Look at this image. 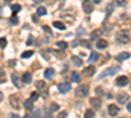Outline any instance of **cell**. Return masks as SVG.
Instances as JSON below:
<instances>
[{"label": "cell", "mask_w": 131, "mask_h": 118, "mask_svg": "<svg viewBox=\"0 0 131 118\" xmlns=\"http://www.w3.org/2000/svg\"><path fill=\"white\" fill-rule=\"evenodd\" d=\"M98 34H101V30H96V31H93V34H92V38H96Z\"/></svg>", "instance_id": "obj_35"}, {"label": "cell", "mask_w": 131, "mask_h": 118, "mask_svg": "<svg viewBox=\"0 0 131 118\" xmlns=\"http://www.w3.org/2000/svg\"><path fill=\"white\" fill-rule=\"evenodd\" d=\"M8 63H9V66H12V67L17 64V62H16V60H14V59H11V60H8Z\"/></svg>", "instance_id": "obj_36"}, {"label": "cell", "mask_w": 131, "mask_h": 118, "mask_svg": "<svg viewBox=\"0 0 131 118\" xmlns=\"http://www.w3.org/2000/svg\"><path fill=\"white\" fill-rule=\"evenodd\" d=\"M58 89H59L60 93H67V92L71 91V85L67 84V83H62V84L58 85Z\"/></svg>", "instance_id": "obj_9"}, {"label": "cell", "mask_w": 131, "mask_h": 118, "mask_svg": "<svg viewBox=\"0 0 131 118\" xmlns=\"http://www.w3.org/2000/svg\"><path fill=\"white\" fill-rule=\"evenodd\" d=\"M9 22L12 24V25H17V24H18V19H17V17H16V16H14V14H13V16H12V17L9 19Z\"/></svg>", "instance_id": "obj_27"}, {"label": "cell", "mask_w": 131, "mask_h": 118, "mask_svg": "<svg viewBox=\"0 0 131 118\" xmlns=\"http://www.w3.org/2000/svg\"><path fill=\"white\" fill-rule=\"evenodd\" d=\"M5 46H7V39H5L4 37H2V38H0V47H2V49H4Z\"/></svg>", "instance_id": "obj_29"}, {"label": "cell", "mask_w": 131, "mask_h": 118, "mask_svg": "<svg viewBox=\"0 0 131 118\" xmlns=\"http://www.w3.org/2000/svg\"><path fill=\"white\" fill-rule=\"evenodd\" d=\"M43 30H45V31H47V33H51V30H50V28H49V26H43Z\"/></svg>", "instance_id": "obj_37"}, {"label": "cell", "mask_w": 131, "mask_h": 118, "mask_svg": "<svg viewBox=\"0 0 131 118\" xmlns=\"http://www.w3.org/2000/svg\"><path fill=\"white\" fill-rule=\"evenodd\" d=\"M118 71H119V67H109V68H106L101 75H100V79H104V77H106V76L114 75V74H117Z\"/></svg>", "instance_id": "obj_4"}, {"label": "cell", "mask_w": 131, "mask_h": 118, "mask_svg": "<svg viewBox=\"0 0 131 118\" xmlns=\"http://www.w3.org/2000/svg\"><path fill=\"white\" fill-rule=\"evenodd\" d=\"M96 46H97V49H100V50H101V49H106V47H107V41H105V39H98Z\"/></svg>", "instance_id": "obj_13"}, {"label": "cell", "mask_w": 131, "mask_h": 118, "mask_svg": "<svg viewBox=\"0 0 131 118\" xmlns=\"http://www.w3.org/2000/svg\"><path fill=\"white\" fill-rule=\"evenodd\" d=\"M85 117L87 118H92V117H95V112L92 109H88L87 112H85Z\"/></svg>", "instance_id": "obj_28"}, {"label": "cell", "mask_w": 131, "mask_h": 118, "mask_svg": "<svg viewBox=\"0 0 131 118\" xmlns=\"http://www.w3.org/2000/svg\"><path fill=\"white\" fill-rule=\"evenodd\" d=\"M117 41L121 42L122 45L128 43L130 42V34L127 33V31H125V30L119 31V33H117Z\"/></svg>", "instance_id": "obj_1"}, {"label": "cell", "mask_w": 131, "mask_h": 118, "mask_svg": "<svg viewBox=\"0 0 131 118\" xmlns=\"http://www.w3.org/2000/svg\"><path fill=\"white\" fill-rule=\"evenodd\" d=\"M35 87H37L38 91H45V89H46V83H45L43 80H38V81L35 83Z\"/></svg>", "instance_id": "obj_17"}, {"label": "cell", "mask_w": 131, "mask_h": 118, "mask_svg": "<svg viewBox=\"0 0 131 118\" xmlns=\"http://www.w3.org/2000/svg\"><path fill=\"white\" fill-rule=\"evenodd\" d=\"M127 110L131 113V102H128V105H127Z\"/></svg>", "instance_id": "obj_39"}, {"label": "cell", "mask_w": 131, "mask_h": 118, "mask_svg": "<svg viewBox=\"0 0 131 118\" xmlns=\"http://www.w3.org/2000/svg\"><path fill=\"white\" fill-rule=\"evenodd\" d=\"M21 80H22V83H25V84H29L30 81H32V75H30L29 72H25L24 75H22Z\"/></svg>", "instance_id": "obj_15"}, {"label": "cell", "mask_w": 131, "mask_h": 118, "mask_svg": "<svg viewBox=\"0 0 131 118\" xmlns=\"http://www.w3.org/2000/svg\"><path fill=\"white\" fill-rule=\"evenodd\" d=\"M9 117H12V118H16V117H18V115H17V114H11Z\"/></svg>", "instance_id": "obj_42"}, {"label": "cell", "mask_w": 131, "mask_h": 118, "mask_svg": "<svg viewBox=\"0 0 131 118\" xmlns=\"http://www.w3.org/2000/svg\"><path fill=\"white\" fill-rule=\"evenodd\" d=\"M92 2H93V3H95V4H98V3H100V2H101V0H92Z\"/></svg>", "instance_id": "obj_40"}, {"label": "cell", "mask_w": 131, "mask_h": 118, "mask_svg": "<svg viewBox=\"0 0 131 118\" xmlns=\"http://www.w3.org/2000/svg\"><path fill=\"white\" fill-rule=\"evenodd\" d=\"M52 26L57 28V29H59V30H64V29H66V25H64V24H62L60 21H54V22H52Z\"/></svg>", "instance_id": "obj_18"}, {"label": "cell", "mask_w": 131, "mask_h": 118, "mask_svg": "<svg viewBox=\"0 0 131 118\" xmlns=\"http://www.w3.org/2000/svg\"><path fill=\"white\" fill-rule=\"evenodd\" d=\"M76 94H78L79 97H87L89 94V85L88 84L79 85L78 89H76Z\"/></svg>", "instance_id": "obj_2"}, {"label": "cell", "mask_w": 131, "mask_h": 118, "mask_svg": "<svg viewBox=\"0 0 131 118\" xmlns=\"http://www.w3.org/2000/svg\"><path fill=\"white\" fill-rule=\"evenodd\" d=\"M114 2H117V4L121 5V7H125L126 5V0H114Z\"/></svg>", "instance_id": "obj_33"}, {"label": "cell", "mask_w": 131, "mask_h": 118, "mask_svg": "<svg viewBox=\"0 0 131 118\" xmlns=\"http://www.w3.org/2000/svg\"><path fill=\"white\" fill-rule=\"evenodd\" d=\"M46 13H47V12H46V8L45 7H40L37 9V14H40V16H45Z\"/></svg>", "instance_id": "obj_25"}, {"label": "cell", "mask_w": 131, "mask_h": 118, "mask_svg": "<svg viewBox=\"0 0 131 118\" xmlns=\"http://www.w3.org/2000/svg\"><path fill=\"white\" fill-rule=\"evenodd\" d=\"M33 42H34V37L33 36H29V38H28V42H26V45H33Z\"/></svg>", "instance_id": "obj_32"}, {"label": "cell", "mask_w": 131, "mask_h": 118, "mask_svg": "<svg viewBox=\"0 0 131 118\" xmlns=\"http://www.w3.org/2000/svg\"><path fill=\"white\" fill-rule=\"evenodd\" d=\"M128 100V94L127 93H121L118 96V102L119 104H125V102H127Z\"/></svg>", "instance_id": "obj_16"}, {"label": "cell", "mask_w": 131, "mask_h": 118, "mask_svg": "<svg viewBox=\"0 0 131 118\" xmlns=\"http://www.w3.org/2000/svg\"><path fill=\"white\" fill-rule=\"evenodd\" d=\"M33 102H34V101L30 100V98L26 100V101H25V109L29 110V112H30V110H33Z\"/></svg>", "instance_id": "obj_20"}, {"label": "cell", "mask_w": 131, "mask_h": 118, "mask_svg": "<svg viewBox=\"0 0 131 118\" xmlns=\"http://www.w3.org/2000/svg\"><path fill=\"white\" fill-rule=\"evenodd\" d=\"M54 75H55V70L54 68H47L45 71V77L47 79V80H51V79L54 77Z\"/></svg>", "instance_id": "obj_12"}, {"label": "cell", "mask_w": 131, "mask_h": 118, "mask_svg": "<svg viewBox=\"0 0 131 118\" xmlns=\"http://www.w3.org/2000/svg\"><path fill=\"white\" fill-rule=\"evenodd\" d=\"M72 63L75 66H78V67H80L81 64H83V60H81V58H79V57H72Z\"/></svg>", "instance_id": "obj_19"}, {"label": "cell", "mask_w": 131, "mask_h": 118, "mask_svg": "<svg viewBox=\"0 0 131 118\" xmlns=\"http://www.w3.org/2000/svg\"><path fill=\"white\" fill-rule=\"evenodd\" d=\"M2 101H3V93L0 92V102H2Z\"/></svg>", "instance_id": "obj_41"}, {"label": "cell", "mask_w": 131, "mask_h": 118, "mask_svg": "<svg viewBox=\"0 0 131 118\" xmlns=\"http://www.w3.org/2000/svg\"><path fill=\"white\" fill-rule=\"evenodd\" d=\"M38 97H40V94H38L37 92H33V93H32V97H30V100L35 101V100H38Z\"/></svg>", "instance_id": "obj_31"}, {"label": "cell", "mask_w": 131, "mask_h": 118, "mask_svg": "<svg viewBox=\"0 0 131 118\" xmlns=\"http://www.w3.org/2000/svg\"><path fill=\"white\" fill-rule=\"evenodd\" d=\"M34 2H35V3H41V2H42V0H34Z\"/></svg>", "instance_id": "obj_43"}, {"label": "cell", "mask_w": 131, "mask_h": 118, "mask_svg": "<svg viewBox=\"0 0 131 118\" xmlns=\"http://www.w3.org/2000/svg\"><path fill=\"white\" fill-rule=\"evenodd\" d=\"M107 112H109V114L111 117H115L118 113H119V108L117 105H114V104H110L109 106H107Z\"/></svg>", "instance_id": "obj_8"}, {"label": "cell", "mask_w": 131, "mask_h": 118, "mask_svg": "<svg viewBox=\"0 0 131 118\" xmlns=\"http://www.w3.org/2000/svg\"><path fill=\"white\" fill-rule=\"evenodd\" d=\"M89 104L95 109H100L101 108V98L100 97H90L89 98Z\"/></svg>", "instance_id": "obj_6"}, {"label": "cell", "mask_w": 131, "mask_h": 118, "mask_svg": "<svg viewBox=\"0 0 131 118\" xmlns=\"http://www.w3.org/2000/svg\"><path fill=\"white\" fill-rule=\"evenodd\" d=\"M130 58V54L127 53V51H123V53H121L118 57H117V60L118 62H122V60H126V59H128Z\"/></svg>", "instance_id": "obj_14"}, {"label": "cell", "mask_w": 131, "mask_h": 118, "mask_svg": "<svg viewBox=\"0 0 131 118\" xmlns=\"http://www.w3.org/2000/svg\"><path fill=\"white\" fill-rule=\"evenodd\" d=\"M98 59V54L97 53H92L90 54V57H89V62L92 63V62H96Z\"/></svg>", "instance_id": "obj_26"}, {"label": "cell", "mask_w": 131, "mask_h": 118, "mask_svg": "<svg viewBox=\"0 0 131 118\" xmlns=\"http://www.w3.org/2000/svg\"><path fill=\"white\" fill-rule=\"evenodd\" d=\"M0 75H3V72H2V68H0Z\"/></svg>", "instance_id": "obj_44"}, {"label": "cell", "mask_w": 131, "mask_h": 118, "mask_svg": "<svg viewBox=\"0 0 131 118\" xmlns=\"http://www.w3.org/2000/svg\"><path fill=\"white\" fill-rule=\"evenodd\" d=\"M9 102H11V106L13 109L18 110L21 108V101H20V97L17 96V94H12V96H9Z\"/></svg>", "instance_id": "obj_3"}, {"label": "cell", "mask_w": 131, "mask_h": 118, "mask_svg": "<svg viewBox=\"0 0 131 118\" xmlns=\"http://www.w3.org/2000/svg\"><path fill=\"white\" fill-rule=\"evenodd\" d=\"M59 109V105L58 104H51V108H50V112L52 113V112H55V110H58Z\"/></svg>", "instance_id": "obj_30"}, {"label": "cell", "mask_w": 131, "mask_h": 118, "mask_svg": "<svg viewBox=\"0 0 131 118\" xmlns=\"http://www.w3.org/2000/svg\"><path fill=\"white\" fill-rule=\"evenodd\" d=\"M11 9L13 11V14H16V13L21 9V5H20V4H13V5H11Z\"/></svg>", "instance_id": "obj_23"}, {"label": "cell", "mask_w": 131, "mask_h": 118, "mask_svg": "<svg viewBox=\"0 0 131 118\" xmlns=\"http://www.w3.org/2000/svg\"><path fill=\"white\" fill-rule=\"evenodd\" d=\"M95 67L93 66H88L87 68H84V71H83V72H84V75H85V76H88V77H92V76H93L95 75Z\"/></svg>", "instance_id": "obj_11"}, {"label": "cell", "mask_w": 131, "mask_h": 118, "mask_svg": "<svg viewBox=\"0 0 131 118\" xmlns=\"http://www.w3.org/2000/svg\"><path fill=\"white\" fill-rule=\"evenodd\" d=\"M67 115V113L66 112H62V113H59V117H66Z\"/></svg>", "instance_id": "obj_38"}, {"label": "cell", "mask_w": 131, "mask_h": 118, "mask_svg": "<svg viewBox=\"0 0 131 118\" xmlns=\"http://www.w3.org/2000/svg\"><path fill=\"white\" fill-rule=\"evenodd\" d=\"M5 2H12V0H5Z\"/></svg>", "instance_id": "obj_45"}, {"label": "cell", "mask_w": 131, "mask_h": 118, "mask_svg": "<svg viewBox=\"0 0 131 118\" xmlns=\"http://www.w3.org/2000/svg\"><path fill=\"white\" fill-rule=\"evenodd\" d=\"M57 47H59V49H62V50H64V49H67V47H68V43L64 42V41H58L57 42Z\"/></svg>", "instance_id": "obj_21"}, {"label": "cell", "mask_w": 131, "mask_h": 118, "mask_svg": "<svg viewBox=\"0 0 131 118\" xmlns=\"http://www.w3.org/2000/svg\"><path fill=\"white\" fill-rule=\"evenodd\" d=\"M128 84V77L127 76H119L118 79H117V85L118 87H126Z\"/></svg>", "instance_id": "obj_10"}, {"label": "cell", "mask_w": 131, "mask_h": 118, "mask_svg": "<svg viewBox=\"0 0 131 118\" xmlns=\"http://www.w3.org/2000/svg\"><path fill=\"white\" fill-rule=\"evenodd\" d=\"M0 13H2V7H0Z\"/></svg>", "instance_id": "obj_46"}, {"label": "cell", "mask_w": 131, "mask_h": 118, "mask_svg": "<svg viewBox=\"0 0 131 118\" xmlns=\"http://www.w3.org/2000/svg\"><path fill=\"white\" fill-rule=\"evenodd\" d=\"M83 9L85 13H90L93 11V2H89V0H84L83 2Z\"/></svg>", "instance_id": "obj_5"}, {"label": "cell", "mask_w": 131, "mask_h": 118, "mask_svg": "<svg viewBox=\"0 0 131 118\" xmlns=\"http://www.w3.org/2000/svg\"><path fill=\"white\" fill-rule=\"evenodd\" d=\"M11 77H12V81H13V84L17 87V88H21L22 87V81L20 80V76H18V74L17 72H13L12 75H11Z\"/></svg>", "instance_id": "obj_7"}, {"label": "cell", "mask_w": 131, "mask_h": 118, "mask_svg": "<svg viewBox=\"0 0 131 118\" xmlns=\"http://www.w3.org/2000/svg\"><path fill=\"white\" fill-rule=\"evenodd\" d=\"M33 54H34V53H33L32 50H29V51H24V53L21 54V58H22V59H28V58L32 57Z\"/></svg>", "instance_id": "obj_22"}, {"label": "cell", "mask_w": 131, "mask_h": 118, "mask_svg": "<svg viewBox=\"0 0 131 118\" xmlns=\"http://www.w3.org/2000/svg\"><path fill=\"white\" fill-rule=\"evenodd\" d=\"M106 11H107V12H106L107 14H110V13L113 12V5H111V4H107V7H106Z\"/></svg>", "instance_id": "obj_34"}, {"label": "cell", "mask_w": 131, "mask_h": 118, "mask_svg": "<svg viewBox=\"0 0 131 118\" xmlns=\"http://www.w3.org/2000/svg\"><path fill=\"white\" fill-rule=\"evenodd\" d=\"M71 79H72V81H75V83H79V81H80V76H79L78 72H72Z\"/></svg>", "instance_id": "obj_24"}]
</instances>
